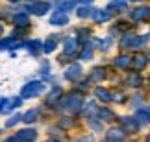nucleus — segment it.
I'll return each mask as SVG.
<instances>
[{
  "mask_svg": "<svg viewBox=\"0 0 150 142\" xmlns=\"http://www.w3.org/2000/svg\"><path fill=\"white\" fill-rule=\"evenodd\" d=\"M71 69H72V70H67V74H65L67 78H74L76 74H80V69H78V66H71Z\"/></svg>",
  "mask_w": 150,
  "mask_h": 142,
  "instance_id": "3",
  "label": "nucleus"
},
{
  "mask_svg": "<svg viewBox=\"0 0 150 142\" xmlns=\"http://www.w3.org/2000/svg\"><path fill=\"white\" fill-rule=\"evenodd\" d=\"M33 118H35V115H33V111H30V115H26V116H24V120H26V122H32Z\"/></svg>",
  "mask_w": 150,
  "mask_h": 142,
  "instance_id": "6",
  "label": "nucleus"
},
{
  "mask_svg": "<svg viewBox=\"0 0 150 142\" xmlns=\"http://www.w3.org/2000/svg\"><path fill=\"white\" fill-rule=\"evenodd\" d=\"M19 137H24V139H32V137H35V133H33V131H21V133H19Z\"/></svg>",
  "mask_w": 150,
  "mask_h": 142,
  "instance_id": "4",
  "label": "nucleus"
},
{
  "mask_svg": "<svg viewBox=\"0 0 150 142\" xmlns=\"http://www.w3.org/2000/svg\"><path fill=\"white\" fill-rule=\"evenodd\" d=\"M43 90V85L39 83V81H32V83H28L24 89H22V98H30V96H35L39 94Z\"/></svg>",
  "mask_w": 150,
  "mask_h": 142,
  "instance_id": "1",
  "label": "nucleus"
},
{
  "mask_svg": "<svg viewBox=\"0 0 150 142\" xmlns=\"http://www.w3.org/2000/svg\"><path fill=\"white\" fill-rule=\"evenodd\" d=\"M52 24H56V26L67 24V15L63 13V11H56V13L52 15Z\"/></svg>",
  "mask_w": 150,
  "mask_h": 142,
  "instance_id": "2",
  "label": "nucleus"
},
{
  "mask_svg": "<svg viewBox=\"0 0 150 142\" xmlns=\"http://www.w3.org/2000/svg\"><path fill=\"white\" fill-rule=\"evenodd\" d=\"M45 48H47V52H52V50L56 48V43H54V41H48V43H47V46H45Z\"/></svg>",
  "mask_w": 150,
  "mask_h": 142,
  "instance_id": "5",
  "label": "nucleus"
},
{
  "mask_svg": "<svg viewBox=\"0 0 150 142\" xmlns=\"http://www.w3.org/2000/svg\"><path fill=\"white\" fill-rule=\"evenodd\" d=\"M85 2H87V0H85Z\"/></svg>",
  "mask_w": 150,
  "mask_h": 142,
  "instance_id": "7",
  "label": "nucleus"
}]
</instances>
